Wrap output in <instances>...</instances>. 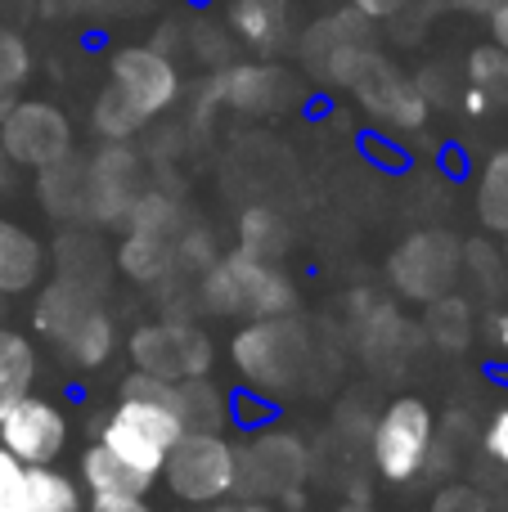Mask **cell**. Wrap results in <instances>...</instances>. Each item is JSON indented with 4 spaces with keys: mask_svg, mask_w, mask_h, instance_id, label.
Wrapping results in <instances>:
<instances>
[{
    "mask_svg": "<svg viewBox=\"0 0 508 512\" xmlns=\"http://www.w3.org/2000/svg\"><path fill=\"white\" fill-rule=\"evenodd\" d=\"M180 95V72L153 45H126L108 63V86L95 99V131L108 144L140 135L153 117H162Z\"/></svg>",
    "mask_w": 508,
    "mask_h": 512,
    "instance_id": "6da1fadb",
    "label": "cell"
},
{
    "mask_svg": "<svg viewBox=\"0 0 508 512\" xmlns=\"http://www.w3.org/2000/svg\"><path fill=\"white\" fill-rule=\"evenodd\" d=\"M324 72H329V81L347 86L374 117L401 126V131H419L423 117H428V99H423V90L414 86L401 68H392L383 54L365 50L360 41L329 45V63H324Z\"/></svg>",
    "mask_w": 508,
    "mask_h": 512,
    "instance_id": "7a4b0ae2",
    "label": "cell"
},
{
    "mask_svg": "<svg viewBox=\"0 0 508 512\" xmlns=\"http://www.w3.org/2000/svg\"><path fill=\"white\" fill-rule=\"evenodd\" d=\"M203 306L212 315H243V319H266L288 315L297 306V288L275 261H261L252 252L216 256L203 270Z\"/></svg>",
    "mask_w": 508,
    "mask_h": 512,
    "instance_id": "3957f363",
    "label": "cell"
},
{
    "mask_svg": "<svg viewBox=\"0 0 508 512\" xmlns=\"http://www.w3.org/2000/svg\"><path fill=\"white\" fill-rule=\"evenodd\" d=\"M230 355L234 369L248 378V387H257L261 396H284L306 378L311 342H306V328L288 310V315L248 319L239 328V337H234Z\"/></svg>",
    "mask_w": 508,
    "mask_h": 512,
    "instance_id": "277c9868",
    "label": "cell"
},
{
    "mask_svg": "<svg viewBox=\"0 0 508 512\" xmlns=\"http://www.w3.org/2000/svg\"><path fill=\"white\" fill-rule=\"evenodd\" d=\"M162 481L180 504H221L239 490V459H234V441L221 427H185L180 441L162 459Z\"/></svg>",
    "mask_w": 508,
    "mask_h": 512,
    "instance_id": "5b68a950",
    "label": "cell"
},
{
    "mask_svg": "<svg viewBox=\"0 0 508 512\" xmlns=\"http://www.w3.org/2000/svg\"><path fill=\"white\" fill-rule=\"evenodd\" d=\"M432 441H437V414L428 409V400L396 396L378 414L374 436H369V454H374L378 477L392 481V486L419 481L432 463Z\"/></svg>",
    "mask_w": 508,
    "mask_h": 512,
    "instance_id": "8992f818",
    "label": "cell"
},
{
    "mask_svg": "<svg viewBox=\"0 0 508 512\" xmlns=\"http://www.w3.org/2000/svg\"><path fill=\"white\" fill-rule=\"evenodd\" d=\"M239 459V490L248 499H288L306 486L311 477V454L306 441L284 427H261L243 445H234Z\"/></svg>",
    "mask_w": 508,
    "mask_h": 512,
    "instance_id": "52a82bcc",
    "label": "cell"
},
{
    "mask_svg": "<svg viewBox=\"0 0 508 512\" xmlns=\"http://www.w3.org/2000/svg\"><path fill=\"white\" fill-rule=\"evenodd\" d=\"M131 360L140 373L149 378H162V382H185V378H207L212 373V360H216V346L203 328L194 324H144L131 333Z\"/></svg>",
    "mask_w": 508,
    "mask_h": 512,
    "instance_id": "ba28073f",
    "label": "cell"
},
{
    "mask_svg": "<svg viewBox=\"0 0 508 512\" xmlns=\"http://www.w3.org/2000/svg\"><path fill=\"white\" fill-rule=\"evenodd\" d=\"M0 445H5L18 463H27V468L59 463V454L68 450V414H63L50 396L27 391V396L18 400V405H9L5 418H0Z\"/></svg>",
    "mask_w": 508,
    "mask_h": 512,
    "instance_id": "9c48e42d",
    "label": "cell"
},
{
    "mask_svg": "<svg viewBox=\"0 0 508 512\" xmlns=\"http://www.w3.org/2000/svg\"><path fill=\"white\" fill-rule=\"evenodd\" d=\"M459 279V243L423 230L392 252V283L410 301H441Z\"/></svg>",
    "mask_w": 508,
    "mask_h": 512,
    "instance_id": "30bf717a",
    "label": "cell"
},
{
    "mask_svg": "<svg viewBox=\"0 0 508 512\" xmlns=\"http://www.w3.org/2000/svg\"><path fill=\"white\" fill-rule=\"evenodd\" d=\"M0 144H5L9 162L45 171L72 153V131L68 117L54 104H14L0 122Z\"/></svg>",
    "mask_w": 508,
    "mask_h": 512,
    "instance_id": "8fae6325",
    "label": "cell"
},
{
    "mask_svg": "<svg viewBox=\"0 0 508 512\" xmlns=\"http://www.w3.org/2000/svg\"><path fill=\"white\" fill-rule=\"evenodd\" d=\"M113 418L126 423L131 432H140L144 441H153L158 450H171V445L180 441V432H185L176 382L149 378V373H140V369H135L131 378L122 382V391H117Z\"/></svg>",
    "mask_w": 508,
    "mask_h": 512,
    "instance_id": "7c38bea8",
    "label": "cell"
},
{
    "mask_svg": "<svg viewBox=\"0 0 508 512\" xmlns=\"http://www.w3.org/2000/svg\"><path fill=\"white\" fill-rule=\"evenodd\" d=\"M144 194L140 180V158L131 149H122V140L113 149H104L86 167V216L99 225L126 221V212L135 207V198Z\"/></svg>",
    "mask_w": 508,
    "mask_h": 512,
    "instance_id": "4fadbf2b",
    "label": "cell"
},
{
    "mask_svg": "<svg viewBox=\"0 0 508 512\" xmlns=\"http://www.w3.org/2000/svg\"><path fill=\"white\" fill-rule=\"evenodd\" d=\"M41 274H45L41 239L0 216V297H18V292L36 288Z\"/></svg>",
    "mask_w": 508,
    "mask_h": 512,
    "instance_id": "5bb4252c",
    "label": "cell"
},
{
    "mask_svg": "<svg viewBox=\"0 0 508 512\" xmlns=\"http://www.w3.org/2000/svg\"><path fill=\"white\" fill-rule=\"evenodd\" d=\"M77 477H81V490H90V495H149L153 490V481L140 477L135 468H126L104 441L81 450Z\"/></svg>",
    "mask_w": 508,
    "mask_h": 512,
    "instance_id": "9a60e30c",
    "label": "cell"
},
{
    "mask_svg": "<svg viewBox=\"0 0 508 512\" xmlns=\"http://www.w3.org/2000/svg\"><path fill=\"white\" fill-rule=\"evenodd\" d=\"M54 346H59L77 369H104L117 351V328H113V319H108L104 306H90Z\"/></svg>",
    "mask_w": 508,
    "mask_h": 512,
    "instance_id": "2e32d148",
    "label": "cell"
},
{
    "mask_svg": "<svg viewBox=\"0 0 508 512\" xmlns=\"http://www.w3.org/2000/svg\"><path fill=\"white\" fill-rule=\"evenodd\" d=\"M176 265V239L167 234H144V230H131L117 248V270L135 283H158L171 274Z\"/></svg>",
    "mask_w": 508,
    "mask_h": 512,
    "instance_id": "e0dca14e",
    "label": "cell"
},
{
    "mask_svg": "<svg viewBox=\"0 0 508 512\" xmlns=\"http://www.w3.org/2000/svg\"><path fill=\"white\" fill-rule=\"evenodd\" d=\"M36 382V346L18 328H0V418L9 405L32 391Z\"/></svg>",
    "mask_w": 508,
    "mask_h": 512,
    "instance_id": "ac0fdd59",
    "label": "cell"
},
{
    "mask_svg": "<svg viewBox=\"0 0 508 512\" xmlns=\"http://www.w3.org/2000/svg\"><path fill=\"white\" fill-rule=\"evenodd\" d=\"M230 27L257 50H275L288 36V5L284 0H234Z\"/></svg>",
    "mask_w": 508,
    "mask_h": 512,
    "instance_id": "d6986e66",
    "label": "cell"
},
{
    "mask_svg": "<svg viewBox=\"0 0 508 512\" xmlns=\"http://www.w3.org/2000/svg\"><path fill=\"white\" fill-rule=\"evenodd\" d=\"M279 90H284L279 68H230V77L216 81V95H225L234 108H248V113H270L284 99Z\"/></svg>",
    "mask_w": 508,
    "mask_h": 512,
    "instance_id": "ffe728a7",
    "label": "cell"
},
{
    "mask_svg": "<svg viewBox=\"0 0 508 512\" xmlns=\"http://www.w3.org/2000/svg\"><path fill=\"white\" fill-rule=\"evenodd\" d=\"M27 512H86L77 477L59 472L54 463L27 468Z\"/></svg>",
    "mask_w": 508,
    "mask_h": 512,
    "instance_id": "44dd1931",
    "label": "cell"
},
{
    "mask_svg": "<svg viewBox=\"0 0 508 512\" xmlns=\"http://www.w3.org/2000/svg\"><path fill=\"white\" fill-rule=\"evenodd\" d=\"M99 441H104L108 450H113L117 459L126 463V468H135L140 477L158 481V472H162V459H167V450H158L153 441H144L140 432H131L126 423H117L113 414H108V418H104V427H99Z\"/></svg>",
    "mask_w": 508,
    "mask_h": 512,
    "instance_id": "7402d4cb",
    "label": "cell"
},
{
    "mask_svg": "<svg viewBox=\"0 0 508 512\" xmlns=\"http://www.w3.org/2000/svg\"><path fill=\"white\" fill-rule=\"evenodd\" d=\"M477 221L491 234H508V149L491 153L477 180Z\"/></svg>",
    "mask_w": 508,
    "mask_h": 512,
    "instance_id": "603a6c76",
    "label": "cell"
},
{
    "mask_svg": "<svg viewBox=\"0 0 508 512\" xmlns=\"http://www.w3.org/2000/svg\"><path fill=\"white\" fill-rule=\"evenodd\" d=\"M288 248V225L270 207H248L239 221V252H252L261 261H279Z\"/></svg>",
    "mask_w": 508,
    "mask_h": 512,
    "instance_id": "cb8c5ba5",
    "label": "cell"
},
{
    "mask_svg": "<svg viewBox=\"0 0 508 512\" xmlns=\"http://www.w3.org/2000/svg\"><path fill=\"white\" fill-rule=\"evenodd\" d=\"M176 396H180V418H185V427H216L225 418V396L216 391L212 378L176 382Z\"/></svg>",
    "mask_w": 508,
    "mask_h": 512,
    "instance_id": "d4e9b609",
    "label": "cell"
},
{
    "mask_svg": "<svg viewBox=\"0 0 508 512\" xmlns=\"http://www.w3.org/2000/svg\"><path fill=\"white\" fill-rule=\"evenodd\" d=\"M468 77H473V86L486 95V104L508 108V54L500 50V45H482V50H473V59H468Z\"/></svg>",
    "mask_w": 508,
    "mask_h": 512,
    "instance_id": "484cf974",
    "label": "cell"
},
{
    "mask_svg": "<svg viewBox=\"0 0 508 512\" xmlns=\"http://www.w3.org/2000/svg\"><path fill=\"white\" fill-rule=\"evenodd\" d=\"M0 512H27V463L0 445Z\"/></svg>",
    "mask_w": 508,
    "mask_h": 512,
    "instance_id": "4316f807",
    "label": "cell"
},
{
    "mask_svg": "<svg viewBox=\"0 0 508 512\" xmlns=\"http://www.w3.org/2000/svg\"><path fill=\"white\" fill-rule=\"evenodd\" d=\"M432 333L441 346H464L468 342V315L459 301H432Z\"/></svg>",
    "mask_w": 508,
    "mask_h": 512,
    "instance_id": "83f0119b",
    "label": "cell"
},
{
    "mask_svg": "<svg viewBox=\"0 0 508 512\" xmlns=\"http://www.w3.org/2000/svg\"><path fill=\"white\" fill-rule=\"evenodd\" d=\"M27 72V50L14 32H0V86L14 90Z\"/></svg>",
    "mask_w": 508,
    "mask_h": 512,
    "instance_id": "f1b7e54d",
    "label": "cell"
},
{
    "mask_svg": "<svg viewBox=\"0 0 508 512\" xmlns=\"http://www.w3.org/2000/svg\"><path fill=\"white\" fill-rule=\"evenodd\" d=\"M482 445H486V454H491L495 463H504V468H508V405H504V409H495V414H491V423H486Z\"/></svg>",
    "mask_w": 508,
    "mask_h": 512,
    "instance_id": "f546056e",
    "label": "cell"
},
{
    "mask_svg": "<svg viewBox=\"0 0 508 512\" xmlns=\"http://www.w3.org/2000/svg\"><path fill=\"white\" fill-rule=\"evenodd\" d=\"M86 512H153L144 495H90Z\"/></svg>",
    "mask_w": 508,
    "mask_h": 512,
    "instance_id": "4dcf8cb0",
    "label": "cell"
},
{
    "mask_svg": "<svg viewBox=\"0 0 508 512\" xmlns=\"http://www.w3.org/2000/svg\"><path fill=\"white\" fill-rule=\"evenodd\" d=\"M491 36H495V45L508 54V0H495L491 5Z\"/></svg>",
    "mask_w": 508,
    "mask_h": 512,
    "instance_id": "1f68e13d",
    "label": "cell"
},
{
    "mask_svg": "<svg viewBox=\"0 0 508 512\" xmlns=\"http://www.w3.org/2000/svg\"><path fill=\"white\" fill-rule=\"evenodd\" d=\"M351 5H356L365 18H387V14H396L405 0H351Z\"/></svg>",
    "mask_w": 508,
    "mask_h": 512,
    "instance_id": "d6a6232c",
    "label": "cell"
},
{
    "mask_svg": "<svg viewBox=\"0 0 508 512\" xmlns=\"http://www.w3.org/2000/svg\"><path fill=\"white\" fill-rule=\"evenodd\" d=\"M198 512H275V508H270L266 499H243V504H225L221 499V504H203Z\"/></svg>",
    "mask_w": 508,
    "mask_h": 512,
    "instance_id": "836d02e7",
    "label": "cell"
},
{
    "mask_svg": "<svg viewBox=\"0 0 508 512\" xmlns=\"http://www.w3.org/2000/svg\"><path fill=\"white\" fill-rule=\"evenodd\" d=\"M495 342H500V351H508V315H495Z\"/></svg>",
    "mask_w": 508,
    "mask_h": 512,
    "instance_id": "e575fe53",
    "label": "cell"
},
{
    "mask_svg": "<svg viewBox=\"0 0 508 512\" xmlns=\"http://www.w3.org/2000/svg\"><path fill=\"white\" fill-rule=\"evenodd\" d=\"M342 512H369V508H360V504H356V508H342Z\"/></svg>",
    "mask_w": 508,
    "mask_h": 512,
    "instance_id": "d590c367",
    "label": "cell"
}]
</instances>
